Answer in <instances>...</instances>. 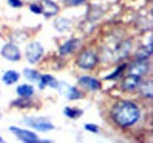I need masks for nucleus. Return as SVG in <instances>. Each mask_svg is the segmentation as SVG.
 I'll use <instances>...</instances> for the list:
<instances>
[{"label": "nucleus", "mask_w": 153, "mask_h": 143, "mask_svg": "<svg viewBox=\"0 0 153 143\" xmlns=\"http://www.w3.org/2000/svg\"><path fill=\"white\" fill-rule=\"evenodd\" d=\"M140 110L138 106L131 101H119L112 108V119L115 123L123 128L131 127L138 122Z\"/></svg>", "instance_id": "f257e3e1"}, {"label": "nucleus", "mask_w": 153, "mask_h": 143, "mask_svg": "<svg viewBox=\"0 0 153 143\" xmlns=\"http://www.w3.org/2000/svg\"><path fill=\"white\" fill-rule=\"evenodd\" d=\"M97 61H98L97 55L92 51H90V49L82 52L78 56V59H76L78 66L84 68V69H92L97 65Z\"/></svg>", "instance_id": "f03ea898"}, {"label": "nucleus", "mask_w": 153, "mask_h": 143, "mask_svg": "<svg viewBox=\"0 0 153 143\" xmlns=\"http://www.w3.org/2000/svg\"><path fill=\"white\" fill-rule=\"evenodd\" d=\"M44 55V47L40 42H32L26 48V57L30 63H38Z\"/></svg>", "instance_id": "7ed1b4c3"}, {"label": "nucleus", "mask_w": 153, "mask_h": 143, "mask_svg": "<svg viewBox=\"0 0 153 143\" xmlns=\"http://www.w3.org/2000/svg\"><path fill=\"white\" fill-rule=\"evenodd\" d=\"M10 130L13 133V134H16V136L19 139L20 141H22V142L25 143H36V142H40L38 140V136L34 134V133H32V131H30V130H25V129H20L18 127H10Z\"/></svg>", "instance_id": "20e7f679"}, {"label": "nucleus", "mask_w": 153, "mask_h": 143, "mask_svg": "<svg viewBox=\"0 0 153 143\" xmlns=\"http://www.w3.org/2000/svg\"><path fill=\"white\" fill-rule=\"evenodd\" d=\"M1 55L10 61H18L21 57V53L18 46L14 43H7L1 48Z\"/></svg>", "instance_id": "39448f33"}, {"label": "nucleus", "mask_w": 153, "mask_h": 143, "mask_svg": "<svg viewBox=\"0 0 153 143\" xmlns=\"http://www.w3.org/2000/svg\"><path fill=\"white\" fill-rule=\"evenodd\" d=\"M22 122L28 125L30 127L38 129L39 131H50V130L54 129V125L45 119H26Z\"/></svg>", "instance_id": "423d86ee"}, {"label": "nucleus", "mask_w": 153, "mask_h": 143, "mask_svg": "<svg viewBox=\"0 0 153 143\" xmlns=\"http://www.w3.org/2000/svg\"><path fill=\"white\" fill-rule=\"evenodd\" d=\"M149 72V62L146 60H139L134 61L130 66V73L132 75L137 76H143Z\"/></svg>", "instance_id": "0eeeda50"}, {"label": "nucleus", "mask_w": 153, "mask_h": 143, "mask_svg": "<svg viewBox=\"0 0 153 143\" xmlns=\"http://www.w3.org/2000/svg\"><path fill=\"white\" fill-rule=\"evenodd\" d=\"M40 8H41V13H44V15L47 18L54 17L59 13V6L51 0H42Z\"/></svg>", "instance_id": "6e6552de"}, {"label": "nucleus", "mask_w": 153, "mask_h": 143, "mask_svg": "<svg viewBox=\"0 0 153 143\" xmlns=\"http://www.w3.org/2000/svg\"><path fill=\"white\" fill-rule=\"evenodd\" d=\"M140 86H141V76H137L132 74L127 76L123 82V89L126 91H133Z\"/></svg>", "instance_id": "1a4fd4ad"}, {"label": "nucleus", "mask_w": 153, "mask_h": 143, "mask_svg": "<svg viewBox=\"0 0 153 143\" xmlns=\"http://www.w3.org/2000/svg\"><path fill=\"white\" fill-rule=\"evenodd\" d=\"M79 85H81L82 87H85V88H87V89L93 90V91L99 90L100 87H101L100 82H99L97 79L91 77V76H81V77L79 79Z\"/></svg>", "instance_id": "9d476101"}, {"label": "nucleus", "mask_w": 153, "mask_h": 143, "mask_svg": "<svg viewBox=\"0 0 153 143\" xmlns=\"http://www.w3.org/2000/svg\"><path fill=\"white\" fill-rule=\"evenodd\" d=\"M80 45V40L79 39H71L68 41H66L64 45L60 46L59 48V53L60 55H67V54H71L72 52H74L76 48L79 47Z\"/></svg>", "instance_id": "9b49d317"}, {"label": "nucleus", "mask_w": 153, "mask_h": 143, "mask_svg": "<svg viewBox=\"0 0 153 143\" xmlns=\"http://www.w3.org/2000/svg\"><path fill=\"white\" fill-rule=\"evenodd\" d=\"M47 86L48 87H52V88H58L59 87V82H58L52 75L45 74V75L40 76V79H39V88L40 89H44Z\"/></svg>", "instance_id": "f8f14e48"}, {"label": "nucleus", "mask_w": 153, "mask_h": 143, "mask_svg": "<svg viewBox=\"0 0 153 143\" xmlns=\"http://www.w3.org/2000/svg\"><path fill=\"white\" fill-rule=\"evenodd\" d=\"M131 48H132V43H131V41H123L121 43H119V46H118L117 49H115L117 59H119V60L125 59V57L130 54Z\"/></svg>", "instance_id": "ddd939ff"}, {"label": "nucleus", "mask_w": 153, "mask_h": 143, "mask_svg": "<svg viewBox=\"0 0 153 143\" xmlns=\"http://www.w3.org/2000/svg\"><path fill=\"white\" fill-rule=\"evenodd\" d=\"M20 77V74L17 71H7L2 75V81L5 85H13Z\"/></svg>", "instance_id": "4468645a"}, {"label": "nucleus", "mask_w": 153, "mask_h": 143, "mask_svg": "<svg viewBox=\"0 0 153 143\" xmlns=\"http://www.w3.org/2000/svg\"><path fill=\"white\" fill-rule=\"evenodd\" d=\"M17 93H18L19 96L24 97V99H27V97H31L34 94V88L31 85L24 83V85H20L17 88Z\"/></svg>", "instance_id": "2eb2a0df"}, {"label": "nucleus", "mask_w": 153, "mask_h": 143, "mask_svg": "<svg viewBox=\"0 0 153 143\" xmlns=\"http://www.w3.org/2000/svg\"><path fill=\"white\" fill-rule=\"evenodd\" d=\"M54 27L59 32H66L71 28V21L66 18H58L54 21Z\"/></svg>", "instance_id": "dca6fc26"}, {"label": "nucleus", "mask_w": 153, "mask_h": 143, "mask_svg": "<svg viewBox=\"0 0 153 143\" xmlns=\"http://www.w3.org/2000/svg\"><path fill=\"white\" fill-rule=\"evenodd\" d=\"M151 54H152V41L149 43V48H147V46H145V47H141L138 52H137V59H139V60H147V57L149 56H151Z\"/></svg>", "instance_id": "f3484780"}, {"label": "nucleus", "mask_w": 153, "mask_h": 143, "mask_svg": "<svg viewBox=\"0 0 153 143\" xmlns=\"http://www.w3.org/2000/svg\"><path fill=\"white\" fill-rule=\"evenodd\" d=\"M65 115L72 120H76V119H79L81 115H82V110L80 109H74V108H70V107H66L65 110H64Z\"/></svg>", "instance_id": "a211bd4d"}, {"label": "nucleus", "mask_w": 153, "mask_h": 143, "mask_svg": "<svg viewBox=\"0 0 153 143\" xmlns=\"http://www.w3.org/2000/svg\"><path fill=\"white\" fill-rule=\"evenodd\" d=\"M67 97L70 100H78V99H81L82 97V94L80 90H78L76 87H67Z\"/></svg>", "instance_id": "6ab92c4d"}, {"label": "nucleus", "mask_w": 153, "mask_h": 143, "mask_svg": "<svg viewBox=\"0 0 153 143\" xmlns=\"http://www.w3.org/2000/svg\"><path fill=\"white\" fill-rule=\"evenodd\" d=\"M24 73H25V76H26L28 80H31V81H38L39 79H40V75H39V73L37 71L26 68V69L24 71Z\"/></svg>", "instance_id": "aec40b11"}, {"label": "nucleus", "mask_w": 153, "mask_h": 143, "mask_svg": "<svg viewBox=\"0 0 153 143\" xmlns=\"http://www.w3.org/2000/svg\"><path fill=\"white\" fill-rule=\"evenodd\" d=\"M141 93L145 95V96H149V97H152V82L149 83V88H147V83H145L143 87H141Z\"/></svg>", "instance_id": "412c9836"}, {"label": "nucleus", "mask_w": 153, "mask_h": 143, "mask_svg": "<svg viewBox=\"0 0 153 143\" xmlns=\"http://www.w3.org/2000/svg\"><path fill=\"white\" fill-rule=\"evenodd\" d=\"M124 68H125V65H124V66H121V67H119V68H117L113 74H110V75H107L105 79H106V80H110V79H115L117 76H119V75L121 74V72L124 71Z\"/></svg>", "instance_id": "4be33fe9"}, {"label": "nucleus", "mask_w": 153, "mask_h": 143, "mask_svg": "<svg viewBox=\"0 0 153 143\" xmlns=\"http://www.w3.org/2000/svg\"><path fill=\"white\" fill-rule=\"evenodd\" d=\"M86 0H64V2L68 6H79L81 4H84Z\"/></svg>", "instance_id": "5701e85b"}, {"label": "nucleus", "mask_w": 153, "mask_h": 143, "mask_svg": "<svg viewBox=\"0 0 153 143\" xmlns=\"http://www.w3.org/2000/svg\"><path fill=\"white\" fill-rule=\"evenodd\" d=\"M85 129L87 130V131H91V133H99V128H98V125H91V123H87V125H85Z\"/></svg>", "instance_id": "b1692460"}, {"label": "nucleus", "mask_w": 153, "mask_h": 143, "mask_svg": "<svg viewBox=\"0 0 153 143\" xmlns=\"http://www.w3.org/2000/svg\"><path fill=\"white\" fill-rule=\"evenodd\" d=\"M10 6L14 7V8H20L22 6V1L21 0H8Z\"/></svg>", "instance_id": "393cba45"}, {"label": "nucleus", "mask_w": 153, "mask_h": 143, "mask_svg": "<svg viewBox=\"0 0 153 143\" xmlns=\"http://www.w3.org/2000/svg\"><path fill=\"white\" fill-rule=\"evenodd\" d=\"M30 10H31V12H33V13H36V14H40V13H41V8L39 7L38 5H36V4H32V5L30 6Z\"/></svg>", "instance_id": "a878e982"}, {"label": "nucleus", "mask_w": 153, "mask_h": 143, "mask_svg": "<svg viewBox=\"0 0 153 143\" xmlns=\"http://www.w3.org/2000/svg\"><path fill=\"white\" fill-rule=\"evenodd\" d=\"M0 142H4V140L1 139V136H0Z\"/></svg>", "instance_id": "bb28decb"}]
</instances>
